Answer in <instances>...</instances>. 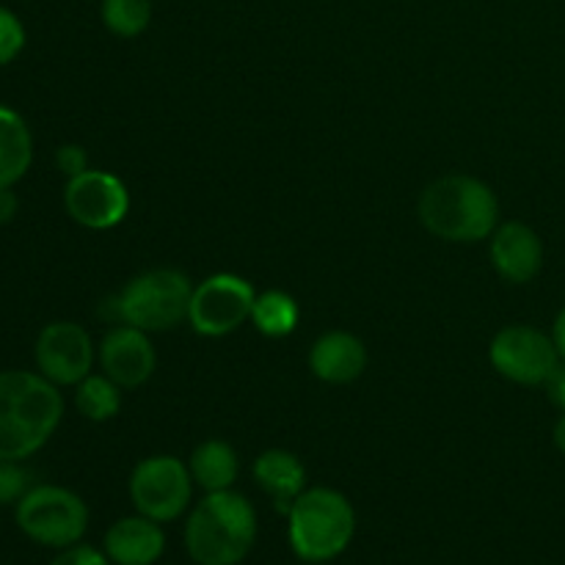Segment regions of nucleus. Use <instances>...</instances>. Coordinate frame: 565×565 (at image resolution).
Returning <instances> with one entry per match:
<instances>
[{
    "label": "nucleus",
    "mask_w": 565,
    "mask_h": 565,
    "mask_svg": "<svg viewBox=\"0 0 565 565\" xmlns=\"http://www.w3.org/2000/svg\"><path fill=\"white\" fill-rule=\"evenodd\" d=\"M50 565H114L108 561L103 550L97 546H88V544H75V546H66L61 550L58 557H53Z\"/></svg>",
    "instance_id": "nucleus-24"
},
{
    "label": "nucleus",
    "mask_w": 565,
    "mask_h": 565,
    "mask_svg": "<svg viewBox=\"0 0 565 565\" xmlns=\"http://www.w3.org/2000/svg\"><path fill=\"white\" fill-rule=\"evenodd\" d=\"M193 281L177 268H152L138 274L110 298V318L136 326L147 334H163L188 323Z\"/></svg>",
    "instance_id": "nucleus-5"
},
{
    "label": "nucleus",
    "mask_w": 565,
    "mask_h": 565,
    "mask_svg": "<svg viewBox=\"0 0 565 565\" xmlns=\"http://www.w3.org/2000/svg\"><path fill=\"white\" fill-rule=\"evenodd\" d=\"M55 163H58L61 174H66V180H70V177L83 174L86 169H92V166H88L86 149L77 147V143H64V147H58V152H55Z\"/></svg>",
    "instance_id": "nucleus-25"
},
{
    "label": "nucleus",
    "mask_w": 565,
    "mask_h": 565,
    "mask_svg": "<svg viewBox=\"0 0 565 565\" xmlns=\"http://www.w3.org/2000/svg\"><path fill=\"white\" fill-rule=\"evenodd\" d=\"M257 508L241 491H210L185 519V552L196 565H241L257 544Z\"/></svg>",
    "instance_id": "nucleus-2"
},
{
    "label": "nucleus",
    "mask_w": 565,
    "mask_h": 565,
    "mask_svg": "<svg viewBox=\"0 0 565 565\" xmlns=\"http://www.w3.org/2000/svg\"><path fill=\"white\" fill-rule=\"evenodd\" d=\"M191 469L174 456H149L136 463L127 480L130 502L136 513L169 524L191 511L193 505Z\"/></svg>",
    "instance_id": "nucleus-7"
},
{
    "label": "nucleus",
    "mask_w": 565,
    "mask_h": 565,
    "mask_svg": "<svg viewBox=\"0 0 565 565\" xmlns=\"http://www.w3.org/2000/svg\"><path fill=\"white\" fill-rule=\"evenodd\" d=\"M188 469H191L193 483L204 494H210V491H230L235 489L237 478H241V458H237L235 447L230 441L207 439L193 447L191 458H188Z\"/></svg>",
    "instance_id": "nucleus-17"
},
{
    "label": "nucleus",
    "mask_w": 565,
    "mask_h": 565,
    "mask_svg": "<svg viewBox=\"0 0 565 565\" xmlns=\"http://www.w3.org/2000/svg\"><path fill=\"white\" fill-rule=\"evenodd\" d=\"M356 535V511L342 491L307 486L287 511V541L298 561L331 563Z\"/></svg>",
    "instance_id": "nucleus-4"
},
{
    "label": "nucleus",
    "mask_w": 565,
    "mask_h": 565,
    "mask_svg": "<svg viewBox=\"0 0 565 565\" xmlns=\"http://www.w3.org/2000/svg\"><path fill=\"white\" fill-rule=\"evenodd\" d=\"M257 290L235 274H213L193 285L188 323L202 337H226L252 320Z\"/></svg>",
    "instance_id": "nucleus-9"
},
{
    "label": "nucleus",
    "mask_w": 565,
    "mask_h": 565,
    "mask_svg": "<svg viewBox=\"0 0 565 565\" xmlns=\"http://www.w3.org/2000/svg\"><path fill=\"white\" fill-rule=\"evenodd\" d=\"M309 370L323 384H353L367 370V348L351 331H326L312 342Z\"/></svg>",
    "instance_id": "nucleus-15"
},
{
    "label": "nucleus",
    "mask_w": 565,
    "mask_h": 565,
    "mask_svg": "<svg viewBox=\"0 0 565 565\" xmlns=\"http://www.w3.org/2000/svg\"><path fill=\"white\" fill-rule=\"evenodd\" d=\"M555 447L565 456V412L561 414V419H557L555 425Z\"/></svg>",
    "instance_id": "nucleus-29"
},
{
    "label": "nucleus",
    "mask_w": 565,
    "mask_h": 565,
    "mask_svg": "<svg viewBox=\"0 0 565 565\" xmlns=\"http://www.w3.org/2000/svg\"><path fill=\"white\" fill-rule=\"evenodd\" d=\"M544 390H546V397H550L552 406L563 414L565 412V362L563 359H561V364L552 370L550 379H546Z\"/></svg>",
    "instance_id": "nucleus-26"
},
{
    "label": "nucleus",
    "mask_w": 565,
    "mask_h": 565,
    "mask_svg": "<svg viewBox=\"0 0 565 565\" xmlns=\"http://www.w3.org/2000/svg\"><path fill=\"white\" fill-rule=\"evenodd\" d=\"M254 480H257L259 489L270 497L276 508L281 513L290 511L292 502L307 491V467H303L301 458L290 450H265L254 458L252 467Z\"/></svg>",
    "instance_id": "nucleus-16"
},
{
    "label": "nucleus",
    "mask_w": 565,
    "mask_h": 565,
    "mask_svg": "<svg viewBox=\"0 0 565 565\" xmlns=\"http://www.w3.org/2000/svg\"><path fill=\"white\" fill-rule=\"evenodd\" d=\"M121 386L105 373H92L75 386V408L88 423H108L121 412Z\"/></svg>",
    "instance_id": "nucleus-20"
},
{
    "label": "nucleus",
    "mask_w": 565,
    "mask_h": 565,
    "mask_svg": "<svg viewBox=\"0 0 565 565\" xmlns=\"http://www.w3.org/2000/svg\"><path fill=\"white\" fill-rule=\"evenodd\" d=\"M25 47V25L11 9L0 6V66L11 64Z\"/></svg>",
    "instance_id": "nucleus-23"
},
{
    "label": "nucleus",
    "mask_w": 565,
    "mask_h": 565,
    "mask_svg": "<svg viewBox=\"0 0 565 565\" xmlns=\"http://www.w3.org/2000/svg\"><path fill=\"white\" fill-rule=\"evenodd\" d=\"M103 552L114 565H154L166 552L163 524L141 513L116 519L105 533Z\"/></svg>",
    "instance_id": "nucleus-14"
},
{
    "label": "nucleus",
    "mask_w": 565,
    "mask_h": 565,
    "mask_svg": "<svg viewBox=\"0 0 565 565\" xmlns=\"http://www.w3.org/2000/svg\"><path fill=\"white\" fill-rule=\"evenodd\" d=\"M31 491V475L22 461L0 458V505H17Z\"/></svg>",
    "instance_id": "nucleus-22"
},
{
    "label": "nucleus",
    "mask_w": 565,
    "mask_h": 565,
    "mask_svg": "<svg viewBox=\"0 0 565 565\" xmlns=\"http://www.w3.org/2000/svg\"><path fill=\"white\" fill-rule=\"evenodd\" d=\"M17 527L39 546L66 550L81 544L88 530V505L64 486H31L17 502Z\"/></svg>",
    "instance_id": "nucleus-6"
},
{
    "label": "nucleus",
    "mask_w": 565,
    "mask_h": 565,
    "mask_svg": "<svg viewBox=\"0 0 565 565\" xmlns=\"http://www.w3.org/2000/svg\"><path fill=\"white\" fill-rule=\"evenodd\" d=\"M20 210V199H17L14 188H0V224H11Z\"/></svg>",
    "instance_id": "nucleus-27"
},
{
    "label": "nucleus",
    "mask_w": 565,
    "mask_h": 565,
    "mask_svg": "<svg viewBox=\"0 0 565 565\" xmlns=\"http://www.w3.org/2000/svg\"><path fill=\"white\" fill-rule=\"evenodd\" d=\"M36 373H42L50 384L77 386L86 375H92L97 362V345L92 334L81 323L72 320H55L44 326L33 348Z\"/></svg>",
    "instance_id": "nucleus-10"
},
{
    "label": "nucleus",
    "mask_w": 565,
    "mask_h": 565,
    "mask_svg": "<svg viewBox=\"0 0 565 565\" xmlns=\"http://www.w3.org/2000/svg\"><path fill=\"white\" fill-rule=\"evenodd\" d=\"M64 207L75 224L105 232L119 226L130 213V191L110 171L86 169L70 177L64 188Z\"/></svg>",
    "instance_id": "nucleus-11"
},
{
    "label": "nucleus",
    "mask_w": 565,
    "mask_h": 565,
    "mask_svg": "<svg viewBox=\"0 0 565 565\" xmlns=\"http://www.w3.org/2000/svg\"><path fill=\"white\" fill-rule=\"evenodd\" d=\"M491 265L511 285H527L544 268V241L524 221H505L491 232Z\"/></svg>",
    "instance_id": "nucleus-13"
},
{
    "label": "nucleus",
    "mask_w": 565,
    "mask_h": 565,
    "mask_svg": "<svg viewBox=\"0 0 565 565\" xmlns=\"http://www.w3.org/2000/svg\"><path fill=\"white\" fill-rule=\"evenodd\" d=\"M103 25L119 39H136L152 22V0H103Z\"/></svg>",
    "instance_id": "nucleus-21"
},
{
    "label": "nucleus",
    "mask_w": 565,
    "mask_h": 565,
    "mask_svg": "<svg viewBox=\"0 0 565 565\" xmlns=\"http://www.w3.org/2000/svg\"><path fill=\"white\" fill-rule=\"evenodd\" d=\"M33 163V136L17 110L0 105V188H14Z\"/></svg>",
    "instance_id": "nucleus-18"
},
{
    "label": "nucleus",
    "mask_w": 565,
    "mask_h": 565,
    "mask_svg": "<svg viewBox=\"0 0 565 565\" xmlns=\"http://www.w3.org/2000/svg\"><path fill=\"white\" fill-rule=\"evenodd\" d=\"M64 419L58 386L31 370H0V458L28 461Z\"/></svg>",
    "instance_id": "nucleus-1"
},
{
    "label": "nucleus",
    "mask_w": 565,
    "mask_h": 565,
    "mask_svg": "<svg viewBox=\"0 0 565 565\" xmlns=\"http://www.w3.org/2000/svg\"><path fill=\"white\" fill-rule=\"evenodd\" d=\"M417 213L439 241L480 243L500 226V199L478 177L445 174L425 188Z\"/></svg>",
    "instance_id": "nucleus-3"
},
{
    "label": "nucleus",
    "mask_w": 565,
    "mask_h": 565,
    "mask_svg": "<svg viewBox=\"0 0 565 565\" xmlns=\"http://www.w3.org/2000/svg\"><path fill=\"white\" fill-rule=\"evenodd\" d=\"M552 340H555L557 353H561V359L565 362V307L557 312L555 326H552Z\"/></svg>",
    "instance_id": "nucleus-28"
},
{
    "label": "nucleus",
    "mask_w": 565,
    "mask_h": 565,
    "mask_svg": "<svg viewBox=\"0 0 565 565\" xmlns=\"http://www.w3.org/2000/svg\"><path fill=\"white\" fill-rule=\"evenodd\" d=\"M97 364L121 390H138L147 384L158 367V353L147 331L136 326L116 323L97 345Z\"/></svg>",
    "instance_id": "nucleus-12"
},
{
    "label": "nucleus",
    "mask_w": 565,
    "mask_h": 565,
    "mask_svg": "<svg viewBox=\"0 0 565 565\" xmlns=\"http://www.w3.org/2000/svg\"><path fill=\"white\" fill-rule=\"evenodd\" d=\"M489 362L502 379L519 386H544L552 370L561 364L555 340L535 326L513 323L494 334L489 345Z\"/></svg>",
    "instance_id": "nucleus-8"
},
{
    "label": "nucleus",
    "mask_w": 565,
    "mask_h": 565,
    "mask_svg": "<svg viewBox=\"0 0 565 565\" xmlns=\"http://www.w3.org/2000/svg\"><path fill=\"white\" fill-rule=\"evenodd\" d=\"M298 320H301V309L298 301L285 290H265L257 292L252 309V323L268 340H281V337H290L298 329Z\"/></svg>",
    "instance_id": "nucleus-19"
}]
</instances>
